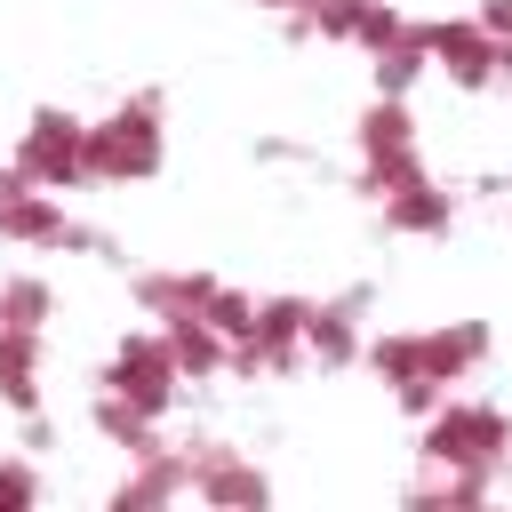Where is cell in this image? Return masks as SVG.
Listing matches in <instances>:
<instances>
[{"mask_svg":"<svg viewBox=\"0 0 512 512\" xmlns=\"http://www.w3.org/2000/svg\"><path fill=\"white\" fill-rule=\"evenodd\" d=\"M360 360L376 368V384L424 416L432 400H448L456 384H472V368L488 360V328L480 320H432V328H384L360 344Z\"/></svg>","mask_w":512,"mask_h":512,"instance_id":"obj_1","label":"cell"},{"mask_svg":"<svg viewBox=\"0 0 512 512\" xmlns=\"http://www.w3.org/2000/svg\"><path fill=\"white\" fill-rule=\"evenodd\" d=\"M416 456L448 472H504L512 464V416L496 400H472L464 384L416 416Z\"/></svg>","mask_w":512,"mask_h":512,"instance_id":"obj_2","label":"cell"},{"mask_svg":"<svg viewBox=\"0 0 512 512\" xmlns=\"http://www.w3.org/2000/svg\"><path fill=\"white\" fill-rule=\"evenodd\" d=\"M168 160L160 96H120L104 120H88V184H144Z\"/></svg>","mask_w":512,"mask_h":512,"instance_id":"obj_3","label":"cell"},{"mask_svg":"<svg viewBox=\"0 0 512 512\" xmlns=\"http://www.w3.org/2000/svg\"><path fill=\"white\" fill-rule=\"evenodd\" d=\"M352 152H360V192L376 200V192H392V184H408V176H424V136H416V112H408V96H368L360 104V120H352Z\"/></svg>","mask_w":512,"mask_h":512,"instance_id":"obj_4","label":"cell"},{"mask_svg":"<svg viewBox=\"0 0 512 512\" xmlns=\"http://www.w3.org/2000/svg\"><path fill=\"white\" fill-rule=\"evenodd\" d=\"M8 168H16L24 184H40V192H80V184H88V120L64 112V104H40V112L16 128Z\"/></svg>","mask_w":512,"mask_h":512,"instance_id":"obj_5","label":"cell"},{"mask_svg":"<svg viewBox=\"0 0 512 512\" xmlns=\"http://www.w3.org/2000/svg\"><path fill=\"white\" fill-rule=\"evenodd\" d=\"M96 384H104V392H120V400H128V408H144V416H168V408L184 400V368H176V352H168V336H160V328H128V336L104 352Z\"/></svg>","mask_w":512,"mask_h":512,"instance_id":"obj_6","label":"cell"},{"mask_svg":"<svg viewBox=\"0 0 512 512\" xmlns=\"http://www.w3.org/2000/svg\"><path fill=\"white\" fill-rule=\"evenodd\" d=\"M304 312H312V296H256V320L232 336V376L304 368Z\"/></svg>","mask_w":512,"mask_h":512,"instance_id":"obj_7","label":"cell"},{"mask_svg":"<svg viewBox=\"0 0 512 512\" xmlns=\"http://www.w3.org/2000/svg\"><path fill=\"white\" fill-rule=\"evenodd\" d=\"M0 240L16 256H56V248H80V224H72L64 192H40L16 168H0Z\"/></svg>","mask_w":512,"mask_h":512,"instance_id":"obj_8","label":"cell"},{"mask_svg":"<svg viewBox=\"0 0 512 512\" xmlns=\"http://www.w3.org/2000/svg\"><path fill=\"white\" fill-rule=\"evenodd\" d=\"M184 472H192V504H216V512H264L272 504V480L224 440H184Z\"/></svg>","mask_w":512,"mask_h":512,"instance_id":"obj_9","label":"cell"},{"mask_svg":"<svg viewBox=\"0 0 512 512\" xmlns=\"http://www.w3.org/2000/svg\"><path fill=\"white\" fill-rule=\"evenodd\" d=\"M424 32V64L448 80V88H496L504 80V48L472 24V16H432V24H416Z\"/></svg>","mask_w":512,"mask_h":512,"instance_id":"obj_10","label":"cell"},{"mask_svg":"<svg viewBox=\"0 0 512 512\" xmlns=\"http://www.w3.org/2000/svg\"><path fill=\"white\" fill-rule=\"evenodd\" d=\"M376 216H384V232H400V240H440V232L456 224V192L424 168V176H408V184L376 192Z\"/></svg>","mask_w":512,"mask_h":512,"instance_id":"obj_11","label":"cell"},{"mask_svg":"<svg viewBox=\"0 0 512 512\" xmlns=\"http://www.w3.org/2000/svg\"><path fill=\"white\" fill-rule=\"evenodd\" d=\"M360 312H368L360 296H312V312H304V360L352 368L360 344H368V320H360Z\"/></svg>","mask_w":512,"mask_h":512,"instance_id":"obj_12","label":"cell"},{"mask_svg":"<svg viewBox=\"0 0 512 512\" xmlns=\"http://www.w3.org/2000/svg\"><path fill=\"white\" fill-rule=\"evenodd\" d=\"M40 376H48V336L40 328H0V408L40 416Z\"/></svg>","mask_w":512,"mask_h":512,"instance_id":"obj_13","label":"cell"},{"mask_svg":"<svg viewBox=\"0 0 512 512\" xmlns=\"http://www.w3.org/2000/svg\"><path fill=\"white\" fill-rule=\"evenodd\" d=\"M368 72H376V88H384V96H408V88L432 72V64H424V32H416V16L368 48Z\"/></svg>","mask_w":512,"mask_h":512,"instance_id":"obj_14","label":"cell"},{"mask_svg":"<svg viewBox=\"0 0 512 512\" xmlns=\"http://www.w3.org/2000/svg\"><path fill=\"white\" fill-rule=\"evenodd\" d=\"M88 424H96V432H104V440H112L120 456H144V448L160 440V416L128 408V400H120V392H104V384L88 392Z\"/></svg>","mask_w":512,"mask_h":512,"instance_id":"obj_15","label":"cell"},{"mask_svg":"<svg viewBox=\"0 0 512 512\" xmlns=\"http://www.w3.org/2000/svg\"><path fill=\"white\" fill-rule=\"evenodd\" d=\"M48 320H56V288L40 272H8L0 280V328H40L48 336Z\"/></svg>","mask_w":512,"mask_h":512,"instance_id":"obj_16","label":"cell"},{"mask_svg":"<svg viewBox=\"0 0 512 512\" xmlns=\"http://www.w3.org/2000/svg\"><path fill=\"white\" fill-rule=\"evenodd\" d=\"M40 504V472L32 456H0V512H32Z\"/></svg>","mask_w":512,"mask_h":512,"instance_id":"obj_17","label":"cell"},{"mask_svg":"<svg viewBox=\"0 0 512 512\" xmlns=\"http://www.w3.org/2000/svg\"><path fill=\"white\" fill-rule=\"evenodd\" d=\"M472 24H480L504 56H512V0H480V8H472Z\"/></svg>","mask_w":512,"mask_h":512,"instance_id":"obj_18","label":"cell"},{"mask_svg":"<svg viewBox=\"0 0 512 512\" xmlns=\"http://www.w3.org/2000/svg\"><path fill=\"white\" fill-rule=\"evenodd\" d=\"M248 8H264V16H296L304 0H248Z\"/></svg>","mask_w":512,"mask_h":512,"instance_id":"obj_19","label":"cell"}]
</instances>
